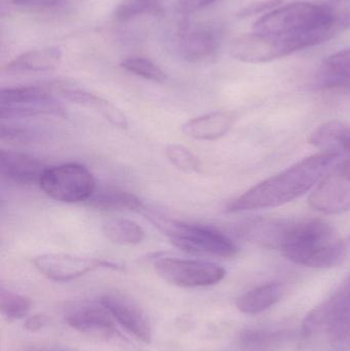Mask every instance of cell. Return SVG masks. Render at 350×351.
<instances>
[{
  "label": "cell",
  "mask_w": 350,
  "mask_h": 351,
  "mask_svg": "<svg viewBox=\"0 0 350 351\" xmlns=\"http://www.w3.org/2000/svg\"><path fill=\"white\" fill-rule=\"evenodd\" d=\"M33 264L43 276L53 282L75 280L88 272L94 271L97 268H121L111 262L70 254H45L37 256L33 260Z\"/></svg>",
  "instance_id": "obj_9"
},
{
  "label": "cell",
  "mask_w": 350,
  "mask_h": 351,
  "mask_svg": "<svg viewBox=\"0 0 350 351\" xmlns=\"http://www.w3.org/2000/svg\"><path fill=\"white\" fill-rule=\"evenodd\" d=\"M41 132L36 129L20 125H5L0 127V138L2 141L14 142V143H31L40 139Z\"/></svg>",
  "instance_id": "obj_27"
},
{
  "label": "cell",
  "mask_w": 350,
  "mask_h": 351,
  "mask_svg": "<svg viewBox=\"0 0 350 351\" xmlns=\"http://www.w3.org/2000/svg\"><path fill=\"white\" fill-rule=\"evenodd\" d=\"M282 296L283 286L279 282H267L240 296L236 307L246 315H258L279 302Z\"/></svg>",
  "instance_id": "obj_17"
},
{
  "label": "cell",
  "mask_w": 350,
  "mask_h": 351,
  "mask_svg": "<svg viewBox=\"0 0 350 351\" xmlns=\"http://www.w3.org/2000/svg\"><path fill=\"white\" fill-rule=\"evenodd\" d=\"M16 5L30 8H53L61 5L64 0H12Z\"/></svg>",
  "instance_id": "obj_30"
},
{
  "label": "cell",
  "mask_w": 350,
  "mask_h": 351,
  "mask_svg": "<svg viewBox=\"0 0 350 351\" xmlns=\"http://www.w3.org/2000/svg\"><path fill=\"white\" fill-rule=\"evenodd\" d=\"M166 156L168 162L186 174H197L201 172V164L199 158L180 144H170L166 147Z\"/></svg>",
  "instance_id": "obj_22"
},
{
  "label": "cell",
  "mask_w": 350,
  "mask_h": 351,
  "mask_svg": "<svg viewBox=\"0 0 350 351\" xmlns=\"http://www.w3.org/2000/svg\"><path fill=\"white\" fill-rule=\"evenodd\" d=\"M62 56L63 55L59 47L32 49L6 64L3 70L8 73L16 74L51 71L61 63Z\"/></svg>",
  "instance_id": "obj_16"
},
{
  "label": "cell",
  "mask_w": 350,
  "mask_h": 351,
  "mask_svg": "<svg viewBox=\"0 0 350 351\" xmlns=\"http://www.w3.org/2000/svg\"><path fill=\"white\" fill-rule=\"evenodd\" d=\"M42 162L18 152H0V175L5 181L18 185L39 184L41 176L47 170Z\"/></svg>",
  "instance_id": "obj_13"
},
{
  "label": "cell",
  "mask_w": 350,
  "mask_h": 351,
  "mask_svg": "<svg viewBox=\"0 0 350 351\" xmlns=\"http://www.w3.org/2000/svg\"><path fill=\"white\" fill-rule=\"evenodd\" d=\"M341 287H342V288L349 293L350 296V276L345 282H343V285Z\"/></svg>",
  "instance_id": "obj_32"
},
{
  "label": "cell",
  "mask_w": 350,
  "mask_h": 351,
  "mask_svg": "<svg viewBox=\"0 0 350 351\" xmlns=\"http://www.w3.org/2000/svg\"><path fill=\"white\" fill-rule=\"evenodd\" d=\"M283 0H262V1L254 2L250 5L240 10V16L246 18V16H254V14H260L265 10H273L275 8L281 5Z\"/></svg>",
  "instance_id": "obj_28"
},
{
  "label": "cell",
  "mask_w": 350,
  "mask_h": 351,
  "mask_svg": "<svg viewBox=\"0 0 350 351\" xmlns=\"http://www.w3.org/2000/svg\"><path fill=\"white\" fill-rule=\"evenodd\" d=\"M323 70L331 82H350V49L329 56L323 64Z\"/></svg>",
  "instance_id": "obj_24"
},
{
  "label": "cell",
  "mask_w": 350,
  "mask_h": 351,
  "mask_svg": "<svg viewBox=\"0 0 350 351\" xmlns=\"http://www.w3.org/2000/svg\"><path fill=\"white\" fill-rule=\"evenodd\" d=\"M64 319L68 326L86 335L108 337L115 333L114 317L102 303L70 305L66 309Z\"/></svg>",
  "instance_id": "obj_11"
},
{
  "label": "cell",
  "mask_w": 350,
  "mask_h": 351,
  "mask_svg": "<svg viewBox=\"0 0 350 351\" xmlns=\"http://www.w3.org/2000/svg\"><path fill=\"white\" fill-rule=\"evenodd\" d=\"M158 8V0H123L117 6L115 16L119 21H127L141 14H152Z\"/></svg>",
  "instance_id": "obj_26"
},
{
  "label": "cell",
  "mask_w": 350,
  "mask_h": 351,
  "mask_svg": "<svg viewBox=\"0 0 350 351\" xmlns=\"http://www.w3.org/2000/svg\"><path fill=\"white\" fill-rule=\"evenodd\" d=\"M333 35L325 31L305 34H261L253 32L234 41L232 55L244 63L259 64L287 57L305 47L320 45Z\"/></svg>",
  "instance_id": "obj_5"
},
{
  "label": "cell",
  "mask_w": 350,
  "mask_h": 351,
  "mask_svg": "<svg viewBox=\"0 0 350 351\" xmlns=\"http://www.w3.org/2000/svg\"><path fill=\"white\" fill-rule=\"evenodd\" d=\"M86 204L98 210H142L144 208L143 202L137 195L118 188L96 189Z\"/></svg>",
  "instance_id": "obj_18"
},
{
  "label": "cell",
  "mask_w": 350,
  "mask_h": 351,
  "mask_svg": "<svg viewBox=\"0 0 350 351\" xmlns=\"http://www.w3.org/2000/svg\"><path fill=\"white\" fill-rule=\"evenodd\" d=\"M216 0H178V8L182 14H192L211 5Z\"/></svg>",
  "instance_id": "obj_29"
},
{
  "label": "cell",
  "mask_w": 350,
  "mask_h": 351,
  "mask_svg": "<svg viewBox=\"0 0 350 351\" xmlns=\"http://www.w3.org/2000/svg\"><path fill=\"white\" fill-rule=\"evenodd\" d=\"M146 218L170 239L171 243L192 255L236 257L238 247L227 235L211 226L171 220L155 213H144Z\"/></svg>",
  "instance_id": "obj_4"
},
{
  "label": "cell",
  "mask_w": 350,
  "mask_h": 351,
  "mask_svg": "<svg viewBox=\"0 0 350 351\" xmlns=\"http://www.w3.org/2000/svg\"><path fill=\"white\" fill-rule=\"evenodd\" d=\"M38 185L45 195L66 204L86 202L97 189L94 175L73 162L47 168Z\"/></svg>",
  "instance_id": "obj_6"
},
{
  "label": "cell",
  "mask_w": 350,
  "mask_h": 351,
  "mask_svg": "<svg viewBox=\"0 0 350 351\" xmlns=\"http://www.w3.org/2000/svg\"><path fill=\"white\" fill-rule=\"evenodd\" d=\"M154 269L160 278L181 288L213 286L226 276V270L218 264L180 258H158Z\"/></svg>",
  "instance_id": "obj_7"
},
{
  "label": "cell",
  "mask_w": 350,
  "mask_h": 351,
  "mask_svg": "<svg viewBox=\"0 0 350 351\" xmlns=\"http://www.w3.org/2000/svg\"><path fill=\"white\" fill-rule=\"evenodd\" d=\"M53 97V90L47 86H18L0 90V106L21 104L28 101L41 100Z\"/></svg>",
  "instance_id": "obj_21"
},
{
  "label": "cell",
  "mask_w": 350,
  "mask_h": 351,
  "mask_svg": "<svg viewBox=\"0 0 350 351\" xmlns=\"http://www.w3.org/2000/svg\"><path fill=\"white\" fill-rule=\"evenodd\" d=\"M101 303L110 311L117 323L134 337L143 343L151 342L152 329L149 319L133 298L121 292H109L103 295Z\"/></svg>",
  "instance_id": "obj_10"
},
{
  "label": "cell",
  "mask_w": 350,
  "mask_h": 351,
  "mask_svg": "<svg viewBox=\"0 0 350 351\" xmlns=\"http://www.w3.org/2000/svg\"><path fill=\"white\" fill-rule=\"evenodd\" d=\"M49 323V317L45 315H36L33 317H29L26 322H25L24 327L25 329L28 330L29 332H38L40 331L42 328Z\"/></svg>",
  "instance_id": "obj_31"
},
{
  "label": "cell",
  "mask_w": 350,
  "mask_h": 351,
  "mask_svg": "<svg viewBox=\"0 0 350 351\" xmlns=\"http://www.w3.org/2000/svg\"><path fill=\"white\" fill-rule=\"evenodd\" d=\"M269 235L267 247L304 267L332 268L347 257V245L338 231L320 219H275Z\"/></svg>",
  "instance_id": "obj_1"
},
{
  "label": "cell",
  "mask_w": 350,
  "mask_h": 351,
  "mask_svg": "<svg viewBox=\"0 0 350 351\" xmlns=\"http://www.w3.org/2000/svg\"><path fill=\"white\" fill-rule=\"evenodd\" d=\"M308 204L323 214H340L350 210V158L330 170L310 194Z\"/></svg>",
  "instance_id": "obj_8"
},
{
  "label": "cell",
  "mask_w": 350,
  "mask_h": 351,
  "mask_svg": "<svg viewBox=\"0 0 350 351\" xmlns=\"http://www.w3.org/2000/svg\"><path fill=\"white\" fill-rule=\"evenodd\" d=\"M338 158V154L322 152L304 158L238 196L227 206V212H245L288 204L310 191L330 172Z\"/></svg>",
  "instance_id": "obj_2"
},
{
  "label": "cell",
  "mask_w": 350,
  "mask_h": 351,
  "mask_svg": "<svg viewBox=\"0 0 350 351\" xmlns=\"http://www.w3.org/2000/svg\"><path fill=\"white\" fill-rule=\"evenodd\" d=\"M234 113L215 111L195 117L182 125V132L187 137L201 141H212L225 136L234 123Z\"/></svg>",
  "instance_id": "obj_15"
},
{
  "label": "cell",
  "mask_w": 350,
  "mask_h": 351,
  "mask_svg": "<svg viewBox=\"0 0 350 351\" xmlns=\"http://www.w3.org/2000/svg\"><path fill=\"white\" fill-rule=\"evenodd\" d=\"M121 67L135 75L145 78L151 82L162 84L166 80V74L164 70L156 65L151 60L146 58H129L121 63Z\"/></svg>",
  "instance_id": "obj_23"
},
{
  "label": "cell",
  "mask_w": 350,
  "mask_h": 351,
  "mask_svg": "<svg viewBox=\"0 0 350 351\" xmlns=\"http://www.w3.org/2000/svg\"><path fill=\"white\" fill-rule=\"evenodd\" d=\"M345 27L335 19L326 4L318 5L298 1L277 8L255 23L253 32L261 34H305L331 33L334 36Z\"/></svg>",
  "instance_id": "obj_3"
},
{
  "label": "cell",
  "mask_w": 350,
  "mask_h": 351,
  "mask_svg": "<svg viewBox=\"0 0 350 351\" xmlns=\"http://www.w3.org/2000/svg\"><path fill=\"white\" fill-rule=\"evenodd\" d=\"M41 115H55V117H66L64 107L53 97L41 100L28 101L21 104L10 106H0V119H21L28 117H41Z\"/></svg>",
  "instance_id": "obj_19"
},
{
  "label": "cell",
  "mask_w": 350,
  "mask_h": 351,
  "mask_svg": "<svg viewBox=\"0 0 350 351\" xmlns=\"http://www.w3.org/2000/svg\"><path fill=\"white\" fill-rule=\"evenodd\" d=\"M105 237L121 245H137L143 241L145 232L135 221L115 218L107 220L102 226Z\"/></svg>",
  "instance_id": "obj_20"
},
{
  "label": "cell",
  "mask_w": 350,
  "mask_h": 351,
  "mask_svg": "<svg viewBox=\"0 0 350 351\" xmlns=\"http://www.w3.org/2000/svg\"><path fill=\"white\" fill-rule=\"evenodd\" d=\"M220 47V34L211 26L188 27L181 33L178 53L190 63L205 61L216 55Z\"/></svg>",
  "instance_id": "obj_12"
},
{
  "label": "cell",
  "mask_w": 350,
  "mask_h": 351,
  "mask_svg": "<svg viewBox=\"0 0 350 351\" xmlns=\"http://www.w3.org/2000/svg\"><path fill=\"white\" fill-rule=\"evenodd\" d=\"M59 93L66 100L98 113L114 127L127 129L129 125L127 117L121 112V109L102 97L97 96L88 90L68 86H60Z\"/></svg>",
  "instance_id": "obj_14"
},
{
  "label": "cell",
  "mask_w": 350,
  "mask_h": 351,
  "mask_svg": "<svg viewBox=\"0 0 350 351\" xmlns=\"http://www.w3.org/2000/svg\"><path fill=\"white\" fill-rule=\"evenodd\" d=\"M31 308V300L22 295L1 291L0 294V311L8 319H24Z\"/></svg>",
  "instance_id": "obj_25"
}]
</instances>
